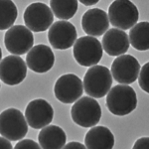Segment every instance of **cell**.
<instances>
[{
    "mask_svg": "<svg viewBox=\"0 0 149 149\" xmlns=\"http://www.w3.org/2000/svg\"><path fill=\"white\" fill-rule=\"evenodd\" d=\"M137 107V97L129 86H115L107 95V107L112 114L124 116L131 113Z\"/></svg>",
    "mask_w": 149,
    "mask_h": 149,
    "instance_id": "1",
    "label": "cell"
},
{
    "mask_svg": "<svg viewBox=\"0 0 149 149\" xmlns=\"http://www.w3.org/2000/svg\"><path fill=\"white\" fill-rule=\"evenodd\" d=\"M84 88L91 97L102 98L111 90L112 74L104 66H93L88 70L84 78Z\"/></svg>",
    "mask_w": 149,
    "mask_h": 149,
    "instance_id": "2",
    "label": "cell"
},
{
    "mask_svg": "<svg viewBox=\"0 0 149 149\" xmlns=\"http://www.w3.org/2000/svg\"><path fill=\"white\" fill-rule=\"evenodd\" d=\"M28 122L17 109H8L1 112L0 132L2 137L10 141L22 140L28 131Z\"/></svg>",
    "mask_w": 149,
    "mask_h": 149,
    "instance_id": "3",
    "label": "cell"
},
{
    "mask_svg": "<svg viewBox=\"0 0 149 149\" xmlns=\"http://www.w3.org/2000/svg\"><path fill=\"white\" fill-rule=\"evenodd\" d=\"M72 119L81 127H93L102 117L100 105L93 97H83L74 103L71 109Z\"/></svg>",
    "mask_w": 149,
    "mask_h": 149,
    "instance_id": "4",
    "label": "cell"
},
{
    "mask_svg": "<svg viewBox=\"0 0 149 149\" xmlns=\"http://www.w3.org/2000/svg\"><path fill=\"white\" fill-rule=\"evenodd\" d=\"M109 22L119 30H128L136 25L139 18L137 7L129 0H116L109 8Z\"/></svg>",
    "mask_w": 149,
    "mask_h": 149,
    "instance_id": "5",
    "label": "cell"
},
{
    "mask_svg": "<svg viewBox=\"0 0 149 149\" xmlns=\"http://www.w3.org/2000/svg\"><path fill=\"white\" fill-rule=\"evenodd\" d=\"M102 43L92 36H83L76 41L73 48L74 58L84 67H93L102 58Z\"/></svg>",
    "mask_w": 149,
    "mask_h": 149,
    "instance_id": "6",
    "label": "cell"
},
{
    "mask_svg": "<svg viewBox=\"0 0 149 149\" xmlns=\"http://www.w3.org/2000/svg\"><path fill=\"white\" fill-rule=\"evenodd\" d=\"M4 44L7 51L15 56L26 54L32 49L34 44L32 31L26 26L14 25L7 30L4 37Z\"/></svg>",
    "mask_w": 149,
    "mask_h": 149,
    "instance_id": "7",
    "label": "cell"
},
{
    "mask_svg": "<svg viewBox=\"0 0 149 149\" xmlns=\"http://www.w3.org/2000/svg\"><path fill=\"white\" fill-rule=\"evenodd\" d=\"M54 21V13L46 4L35 2L27 6L24 12V22L29 30L43 32L51 28Z\"/></svg>",
    "mask_w": 149,
    "mask_h": 149,
    "instance_id": "8",
    "label": "cell"
},
{
    "mask_svg": "<svg viewBox=\"0 0 149 149\" xmlns=\"http://www.w3.org/2000/svg\"><path fill=\"white\" fill-rule=\"evenodd\" d=\"M84 93V83L74 74H63L57 80L54 86V93L58 100L63 103L78 102Z\"/></svg>",
    "mask_w": 149,
    "mask_h": 149,
    "instance_id": "9",
    "label": "cell"
},
{
    "mask_svg": "<svg viewBox=\"0 0 149 149\" xmlns=\"http://www.w3.org/2000/svg\"><path fill=\"white\" fill-rule=\"evenodd\" d=\"M140 65L131 55H122L117 57L111 65L112 78L120 85H130L138 79L140 74Z\"/></svg>",
    "mask_w": 149,
    "mask_h": 149,
    "instance_id": "10",
    "label": "cell"
},
{
    "mask_svg": "<svg viewBox=\"0 0 149 149\" xmlns=\"http://www.w3.org/2000/svg\"><path fill=\"white\" fill-rule=\"evenodd\" d=\"M25 117L30 127L43 129L52 122L54 109L47 100L38 98L28 103L25 109Z\"/></svg>",
    "mask_w": 149,
    "mask_h": 149,
    "instance_id": "11",
    "label": "cell"
},
{
    "mask_svg": "<svg viewBox=\"0 0 149 149\" xmlns=\"http://www.w3.org/2000/svg\"><path fill=\"white\" fill-rule=\"evenodd\" d=\"M27 64L20 56L10 55L1 60L0 77L7 86H17L25 80Z\"/></svg>",
    "mask_w": 149,
    "mask_h": 149,
    "instance_id": "12",
    "label": "cell"
},
{
    "mask_svg": "<svg viewBox=\"0 0 149 149\" xmlns=\"http://www.w3.org/2000/svg\"><path fill=\"white\" fill-rule=\"evenodd\" d=\"M50 44L57 50H66L74 45L77 40L76 27L68 21H57L48 32Z\"/></svg>",
    "mask_w": 149,
    "mask_h": 149,
    "instance_id": "13",
    "label": "cell"
},
{
    "mask_svg": "<svg viewBox=\"0 0 149 149\" xmlns=\"http://www.w3.org/2000/svg\"><path fill=\"white\" fill-rule=\"evenodd\" d=\"M55 63V56L49 46L40 44L34 46L27 53L26 64L30 70L35 73H47Z\"/></svg>",
    "mask_w": 149,
    "mask_h": 149,
    "instance_id": "14",
    "label": "cell"
},
{
    "mask_svg": "<svg viewBox=\"0 0 149 149\" xmlns=\"http://www.w3.org/2000/svg\"><path fill=\"white\" fill-rule=\"evenodd\" d=\"M109 27V14L100 8L90 9L81 17V28L88 36L97 37L104 35Z\"/></svg>",
    "mask_w": 149,
    "mask_h": 149,
    "instance_id": "15",
    "label": "cell"
},
{
    "mask_svg": "<svg viewBox=\"0 0 149 149\" xmlns=\"http://www.w3.org/2000/svg\"><path fill=\"white\" fill-rule=\"evenodd\" d=\"M129 37L125 31L111 28L103 35L102 49L109 56H122L129 49Z\"/></svg>",
    "mask_w": 149,
    "mask_h": 149,
    "instance_id": "16",
    "label": "cell"
},
{
    "mask_svg": "<svg viewBox=\"0 0 149 149\" xmlns=\"http://www.w3.org/2000/svg\"><path fill=\"white\" fill-rule=\"evenodd\" d=\"M88 149H112L114 146V136L107 127L93 126L85 137Z\"/></svg>",
    "mask_w": 149,
    "mask_h": 149,
    "instance_id": "17",
    "label": "cell"
},
{
    "mask_svg": "<svg viewBox=\"0 0 149 149\" xmlns=\"http://www.w3.org/2000/svg\"><path fill=\"white\" fill-rule=\"evenodd\" d=\"M67 136L61 127L48 125L41 129L38 141L42 149H63L66 145Z\"/></svg>",
    "mask_w": 149,
    "mask_h": 149,
    "instance_id": "18",
    "label": "cell"
},
{
    "mask_svg": "<svg viewBox=\"0 0 149 149\" xmlns=\"http://www.w3.org/2000/svg\"><path fill=\"white\" fill-rule=\"evenodd\" d=\"M129 42L138 51L149 50V22H139L129 32Z\"/></svg>",
    "mask_w": 149,
    "mask_h": 149,
    "instance_id": "19",
    "label": "cell"
},
{
    "mask_svg": "<svg viewBox=\"0 0 149 149\" xmlns=\"http://www.w3.org/2000/svg\"><path fill=\"white\" fill-rule=\"evenodd\" d=\"M50 6L57 18L62 21L69 20L73 18L78 11L79 2L77 0H67V1H60V0H51Z\"/></svg>",
    "mask_w": 149,
    "mask_h": 149,
    "instance_id": "20",
    "label": "cell"
},
{
    "mask_svg": "<svg viewBox=\"0 0 149 149\" xmlns=\"http://www.w3.org/2000/svg\"><path fill=\"white\" fill-rule=\"evenodd\" d=\"M18 15L17 7L10 0L0 1V29L7 30L13 27Z\"/></svg>",
    "mask_w": 149,
    "mask_h": 149,
    "instance_id": "21",
    "label": "cell"
},
{
    "mask_svg": "<svg viewBox=\"0 0 149 149\" xmlns=\"http://www.w3.org/2000/svg\"><path fill=\"white\" fill-rule=\"evenodd\" d=\"M138 84L141 90L149 93V62L146 63L140 70L138 77Z\"/></svg>",
    "mask_w": 149,
    "mask_h": 149,
    "instance_id": "22",
    "label": "cell"
},
{
    "mask_svg": "<svg viewBox=\"0 0 149 149\" xmlns=\"http://www.w3.org/2000/svg\"><path fill=\"white\" fill-rule=\"evenodd\" d=\"M14 149H42L40 144L32 139H22L16 144Z\"/></svg>",
    "mask_w": 149,
    "mask_h": 149,
    "instance_id": "23",
    "label": "cell"
},
{
    "mask_svg": "<svg viewBox=\"0 0 149 149\" xmlns=\"http://www.w3.org/2000/svg\"><path fill=\"white\" fill-rule=\"evenodd\" d=\"M132 149H149V137H141L137 139Z\"/></svg>",
    "mask_w": 149,
    "mask_h": 149,
    "instance_id": "24",
    "label": "cell"
},
{
    "mask_svg": "<svg viewBox=\"0 0 149 149\" xmlns=\"http://www.w3.org/2000/svg\"><path fill=\"white\" fill-rule=\"evenodd\" d=\"M63 149H88V148H86V145H84V144L73 141V142H70L68 144H66Z\"/></svg>",
    "mask_w": 149,
    "mask_h": 149,
    "instance_id": "25",
    "label": "cell"
},
{
    "mask_svg": "<svg viewBox=\"0 0 149 149\" xmlns=\"http://www.w3.org/2000/svg\"><path fill=\"white\" fill-rule=\"evenodd\" d=\"M0 145H1V149H13L10 140L6 139L5 137H1V139H0Z\"/></svg>",
    "mask_w": 149,
    "mask_h": 149,
    "instance_id": "26",
    "label": "cell"
},
{
    "mask_svg": "<svg viewBox=\"0 0 149 149\" xmlns=\"http://www.w3.org/2000/svg\"><path fill=\"white\" fill-rule=\"evenodd\" d=\"M98 2V0H81L80 3L84 4V5L86 6H91V5H95Z\"/></svg>",
    "mask_w": 149,
    "mask_h": 149,
    "instance_id": "27",
    "label": "cell"
}]
</instances>
